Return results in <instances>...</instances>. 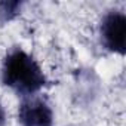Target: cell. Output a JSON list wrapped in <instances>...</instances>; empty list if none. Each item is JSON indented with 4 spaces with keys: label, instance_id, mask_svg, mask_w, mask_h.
<instances>
[{
    "label": "cell",
    "instance_id": "5",
    "mask_svg": "<svg viewBox=\"0 0 126 126\" xmlns=\"http://www.w3.org/2000/svg\"><path fill=\"white\" fill-rule=\"evenodd\" d=\"M0 126H6V111L2 102H0Z\"/></svg>",
    "mask_w": 126,
    "mask_h": 126
},
{
    "label": "cell",
    "instance_id": "3",
    "mask_svg": "<svg viewBox=\"0 0 126 126\" xmlns=\"http://www.w3.org/2000/svg\"><path fill=\"white\" fill-rule=\"evenodd\" d=\"M16 117L21 126H53L55 125V114H53L52 105L40 94L21 98Z\"/></svg>",
    "mask_w": 126,
    "mask_h": 126
},
{
    "label": "cell",
    "instance_id": "1",
    "mask_svg": "<svg viewBox=\"0 0 126 126\" xmlns=\"http://www.w3.org/2000/svg\"><path fill=\"white\" fill-rule=\"evenodd\" d=\"M0 80L21 98L37 95L49 85L39 61L21 46H12L6 50L0 67Z\"/></svg>",
    "mask_w": 126,
    "mask_h": 126
},
{
    "label": "cell",
    "instance_id": "4",
    "mask_svg": "<svg viewBox=\"0 0 126 126\" xmlns=\"http://www.w3.org/2000/svg\"><path fill=\"white\" fill-rule=\"evenodd\" d=\"M22 2H0V25H6L12 22L22 11Z\"/></svg>",
    "mask_w": 126,
    "mask_h": 126
},
{
    "label": "cell",
    "instance_id": "2",
    "mask_svg": "<svg viewBox=\"0 0 126 126\" xmlns=\"http://www.w3.org/2000/svg\"><path fill=\"white\" fill-rule=\"evenodd\" d=\"M99 42L111 53L123 56L126 52V15L120 9L107 11L98 25Z\"/></svg>",
    "mask_w": 126,
    "mask_h": 126
}]
</instances>
